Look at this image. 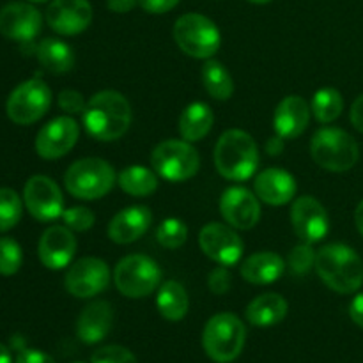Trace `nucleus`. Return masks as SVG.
Instances as JSON below:
<instances>
[{"mask_svg": "<svg viewBox=\"0 0 363 363\" xmlns=\"http://www.w3.org/2000/svg\"><path fill=\"white\" fill-rule=\"evenodd\" d=\"M84 126L91 137L101 142H112L123 137L131 124V106L117 91L96 92L87 101Z\"/></svg>", "mask_w": 363, "mask_h": 363, "instance_id": "nucleus-1", "label": "nucleus"}, {"mask_svg": "<svg viewBox=\"0 0 363 363\" xmlns=\"http://www.w3.org/2000/svg\"><path fill=\"white\" fill-rule=\"evenodd\" d=\"M315 272L330 289L339 294H353L363 286V261L347 245H325L315 254Z\"/></svg>", "mask_w": 363, "mask_h": 363, "instance_id": "nucleus-2", "label": "nucleus"}, {"mask_svg": "<svg viewBox=\"0 0 363 363\" xmlns=\"http://www.w3.org/2000/svg\"><path fill=\"white\" fill-rule=\"evenodd\" d=\"M215 165L220 176L229 181H247L259 165V149L254 138L243 130H229L218 138Z\"/></svg>", "mask_w": 363, "mask_h": 363, "instance_id": "nucleus-3", "label": "nucleus"}, {"mask_svg": "<svg viewBox=\"0 0 363 363\" xmlns=\"http://www.w3.org/2000/svg\"><path fill=\"white\" fill-rule=\"evenodd\" d=\"M247 340V328L230 312L216 314L206 323L202 346L206 354L216 363H230L241 354Z\"/></svg>", "mask_w": 363, "mask_h": 363, "instance_id": "nucleus-4", "label": "nucleus"}, {"mask_svg": "<svg viewBox=\"0 0 363 363\" xmlns=\"http://www.w3.org/2000/svg\"><path fill=\"white\" fill-rule=\"evenodd\" d=\"M311 156L321 169L346 172L357 165L360 147L347 131L340 128H321L312 137Z\"/></svg>", "mask_w": 363, "mask_h": 363, "instance_id": "nucleus-5", "label": "nucleus"}, {"mask_svg": "<svg viewBox=\"0 0 363 363\" xmlns=\"http://www.w3.org/2000/svg\"><path fill=\"white\" fill-rule=\"evenodd\" d=\"M116 183V172L108 162L101 158L77 160L64 174L66 190L73 197L96 201L108 194Z\"/></svg>", "mask_w": 363, "mask_h": 363, "instance_id": "nucleus-6", "label": "nucleus"}, {"mask_svg": "<svg viewBox=\"0 0 363 363\" xmlns=\"http://www.w3.org/2000/svg\"><path fill=\"white\" fill-rule=\"evenodd\" d=\"M174 39L186 55L211 59L222 45V35L215 21L199 13L183 14L174 23Z\"/></svg>", "mask_w": 363, "mask_h": 363, "instance_id": "nucleus-7", "label": "nucleus"}, {"mask_svg": "<svg viewBox=\"0 0 363 363\" xmlns=\"http://www.w3.org/2000/svg\"><path fill=\"white\" fill-rule=\"evenodd\" d=\"M113 282L126 298H145L155 293L162 282V269L155 259L142 254L128 255L117 262Z\"/></svg>", "mask_w": 363, "mask_h": 363, "instance_id": "nucleus-8", "label": "nucleus"}, {"mask_svg": "<svg viewBox=\"0 0 363 363\" xmlns=\"http://www.w3.org/2000/svg\"><path fill=\"white\" fill-rule=\"evenodd\" d=\"M151 167L163 179L181 183L191 179L199 172L201 158L190 142L165 140L152 149Z\"/></svg>", "mask_w": 363, "mask_h": 363, "instance_id": "nucleus-9", "label": "nucleus"}, {"mask_svg": "<svg viewBox=\"0 0 363 363\" xmlns=\"http://www.w3.org/2000/svg\"><path fill=\"white\" fill-rule=\"evenodd\" d=\"M52 105V91L41 80H27L7 98L6 112L14 124L28 126L41 119Z\"/></svg>", "mask_w": 363, "mask_h": 363, "instance_id": "nucleus-10", "label": "nucleus"}, {"mask_svg": "<svg viewBox=\"0 0 363 363\" xmlns=\"http://www.w3.org/2000/svg\"><path fill=\"white\" fill-rule=\"evenodd\" d=\"M23 202L39 222H52L64 213V197L59 184L48 176H32L25 183Z\"/></svg>", "mask_w": 363, "mask_h": 363, "instance_id": "nucleus-11", "label": "nucleus"}, {"mask_svg": "<svg viewBox=\"0 0 363 363\" xmlns=\"http://www.w3.org/2000/svg\"><path fill=\"white\" fill-rule=\"evenodd\" d=\"M110 284V268L98 257H84L66 273L64 286L74 298H92L103 293Z\"/></svg>", "mask_w": 363, "mask_h": 363, "instance_id": "nucleus-12", "label": "nucleus"}, {"mask_svg": "<svg viewBox=\"0 0 363 363\" xmlns=\"http://www.w3.org/2000/svg\"><path fill=\"white\" fill-rule=\"evenodd\" d=\"M199 245L211 261L220 266H234L243 255V241L230 227L211 222L202 227Z\"/></svg>", "mask_w": 363, "mask_h": 363, "instance_id": "nucleus-13", "label": "nucleus"}, {"mask_svg": "<svg viewBox=\"0 0 363 363\" xmlns=\"http://www.w3.org/2000/svg\"><path fill=\"white\" fill-rule=\"evenodd\" d=\"M80 137V126L73 117H55L39 130L35 137V151L45 160L66 156Z\"/></svg>", "mask_w": 363, "mask_h": 363, "instance_id": "nucleus-14", "label": "nucleus"}, {"mask_svg": "<svg viewBox=\"0 0 363 363\" xmlns=\"http://www.w3.org/2000/svg\"><path fill=\"white\" fill-rule=\"evenodd\" d=\"M291 223L294 233L303 243H318L328 234L330 220L325 206L311 195H303L294 201L291 208Z\"/></svg>", "mask_w": 363, "mask_h": 363, "instance_id": "nucleus-15", "label": "nucleus"}, {"mask_svg": "<svg viewBox=\"0 0 363 363\" xmlns=\"http://www.w3.org/2000/svg\"><path fill=\"white\" fill-rule=\"evenodd\" d=\"M220 213L234 229L250 230L261 218V204L250 190L243 186H233L222 194Z\"/></svg>", "mask_w": 363, "mask_h": 363, "instance_id": "nucleus-16", "label": "nucleus"}, {"mask_svg": "<svg viewBox=\"0 0 363 363\" xmlns=\"http://www.w3.org/2000/svg\"><path fill=\"white\" fill-rule=\"evenodd\" d=\"M43 16L32 4L11 2L0 9V34L7 39L28 43L39 34Z\"/></svg>", "mask_w": 363, "mask_h": 363, "instance_id": "nucleus-17", "label": "nucleus"}, {"mask_svg": "<svg viewBox=\"0 0 363 363\" xmlns=\"http://www.w3.org/2000/svg\"><path fill=\"white\" fill-rule=\"evenodd\" d=\"M50 28L60 35H77L92 21V7L89 0H52L46 9Z\"/></svg>", "mask_w": 363, "mask_h": 363, "instance_id": "nucleus-18", "label": "nucleus"}, {"mask_svg": "<svg viewBox=\"0 0 363 363\" xmlns=\"http://www.w3.org/2000/svg\"><path fill=\"white\" fill-rule=\"evenodd\" d=\"M74 252H77V238L66 225L48 227L39 240V259L48 269L66 268L73 261Z\"/></svg>", "mask_w": 363, "mask_h": 363, "instance_id": "nucleus-19", "label": "nucleus"}, {"mask_svg": "<svg viewBox=\"0 0 363 363\" xmlns=\"http://www.w3.org/2000/svg\"><path fill=\"white\" fill-rule=\"evenodd\" d=\"M152 223V213L147 206H131L117 213L108 223V238L117 245L135 243L144 236Z\"/></svg>", "mask_w": 363, "mask_h": 363, "instance_id": "nucleus-20", "label": "nucleus"}, {"mask_svg": "<svg viewBox=\"0 0 363 363\" xmlns=\"http://www.w3.org/2000/svg\"><path fill=\"white\" fill-rule=\"evenodd\" d=\"M308 121H311L308 103L301 96H287L277 105L273 126H275V133L280 138L293 140L307 130Z\"/></svg>", "mask_w": 363, "mask_h": 363, "instance_id": "nucleus-21", "label": "nucleus"}, {"mask_svg": "<svg viewBox=\"0 0 363 363\" xmlns=\"http://www.w3.org/2000/svg\"><path fill=\"white\" fill-rule=\"evenodd\" d=\"M254 190L257 199L269 206H284L291 202L296 195V179L293 174L282 169H266L255 177Z\"/></svg>", "mask_w": 363, "mask_h": 363, "instance_id": "nucleus-22", "label": "nucleus"}, {"mask_svg": "<svg viewBox=\"0 0 363 363\" xmlns=\"http://www.w3.org/2000/svg\"><path fill=\"white\" fill-rule=\"evenodd\" d=\"M113 311L108 301H92L82 311L77 323V335L85 344H98L112 330Z\"/></svg>", "mask_w": 363, "mask_h": 363, "instance_id": "nucleus-23", "label": "nucleus"}, {"mask_svg": "<svg viewBox=\"0 0 363 363\" xmlns=\"http://www.w3.org/2000/svg\"><path fill=\"white\" fill-rule=\"evenodd\" d=\"M286 269V262L275 252H257L245 259L241 264V277L248 284L255 286H268L277 282Z\"/></svg>", "mask_w": 363, "mask_h": 363, "instance_id": "nucleus-24", "label": "nucleus"}, {"mask_svg": "<svg viewBox=\"0 0 363 363\" xmlns=\"http://www.w3.org/2000/svg\"><path fill=\"white\" fill-rule=\"evenodd\" d=\"M245 314L250 325L268 328L284 321L287 315V301L277 293L261 294L248 303Z\"/></svg>", "mask_w": 363, "mask_h": 363, "instance_id": "nucleus-25", "label": "nucleus"}, {"mask_svg": "<svg viewBox=\"0 0 363 363\" xmlns=\"http://www.w3.org/2000/svg\"><path fill=\"white\" fill-rule=\"evenodd\" d=\"M39 64L52 74L69 73L74 66V53L67 43L55 38L43 39L35 50Z\"/></svg>", "mask_w": 363, "mask_h": 363, "instance_id": "nucleus-26", "label": "nucleus"}, {"mask_svg": "<svg viewBox=\"0 0 363 363\" xmlns=\"http://www.w3.org/2000/svg\"><path fill=\"white\" fill-rule=\"evenodd\" d=\"M213 110L202 101H195L183 110L179 117V133L186 142H199L211 131Z\"/></svg>", "mask_w": 363, "mask_h": 363, "instance_id": "nucleus-27", "label": "nucleus"}, {"mask_svg": "<svg viewBox=\"0 0 363 363\" xmlns=\"http://www.w3.org/2000/svg\"><path fill=\"white\" fill-rule=\"evenodd\" d=\"M156 307H158V312L167 321H181L188 314V308H190L186 289L176 280H167L158 291Z\"/></svg>", "mask_w": 363, "mask_h": 363, "instance_id": "nucleus-28", "label": "nucleus"}, {"mask_svg": "<svg viewBox=\"0 0 363 363\" xmlns=\"http://www.w3.org/2000/svg\"><path fill=\"white\" fill-rule=\"evenodd\" d=\"M117 183L131 197H149L158 188V174L147 167L131 165L121 170Z\"/></svg>", "mask_w": 363, "mask_h": 363, "instance_id": "nucleus-29", "label": "nucleus"}, {"mask_svg": "<svg viewBox=\"0 0 363 363\" xmlns=\"http://www.w3.org/2000/svg\"><path fill=\"white\" fill-rule=\"evenodd\" d=\"M202 82L211 98L227 101L234 94V82L227 67L218 60L208 59L202 66Z\"/></svg>", "mask_w": 363, "mask_h": 363, "instance_id": "nucleus-30", "label": "nucleus"}, {"mask_svg": "<svg viewBox=\"0 0 363 363\" xmlns=\"http://www.w3.org/2000/svg\"><path fill=\"white\" fill-rule=\"evenodd\" d=\"M342 94L333 87L319 89L311 103L312 113H314V117L321 124H330L335 119H339V116L342 113Z\"/></svg>", "mask_w": 363, "mask_h": 363, "instance_id": "nucleus-31", "label": "nucleus"}, {"mask_svg": "<svg viewBox=\"0 0 363 363\" xmlns=\"http://www.w3.org/2000/svg\"><path fill=\"white\" fill-rule=\"evenodd\" d=\"M23 204L20 195L11 188H0V233L11 230L21 220Z\"/></svg>", "mask_w": 363, "mask_h": 363, "instance_id": "nucleus-32", "label": "nucleus"}, {"mask_svg": "<svg viewBox=\"0 0 363 363\" xmlns=\"http://www.w3.org/2000/svg\"><path fill=\"white\" fill-rule=\"evenodd\" d=\"M188 238V227L183 220L179 218H167L156 229V240L162 245L163 248H170V250H176V248L183 247L186 243Z\"/></svg>", "mask_w": 363, "mask_h": 363, "instance_id": "nucleus-33", "label": "nucleus"}, {"mask_svg": "<svg viewBox=\"0 0 363 363\" xmlns=\"http://www.w3.org/2000/svg\"><path fill=\"white\" fill-rule=\"evenodd\" d=\"M23 262L21 247L13 238H0V275L11 277L18 273Z\"/></svg>", "mask_w": 363, "mask_h": 363, "instance_id": "nucleus-34", "label": "nucleus"}, {"mask_svg": "<svg viewBox=\"0 0 363 363\" xmlns=\"http://www.w3.org/2000/svg\"><path fill=\"white\" fill-rule=\"evenodd\" d=\"M287 262H289L291 273H294V275H305V273L311 272L315 266V252L312 250V245L301 243L294 247Z\"/></svg>", "mask_w": 363, "mask_h": 363, "instance_id": "nucleus-35", "label": "nucleus"}, {"mask_svg": "<svg viewBox=\"0 0 363 363\" xmlns=\"http://www.w3.org/2000/svg\"><path fill=\"white\" fill-rule=\"evenodd\" d=\"M62 220L66 227H69L74 233H84L89 230L96 222V215L89 208L84 206H74V208L64 209Z\"/></svg>", "mask_w": 363, "mask_h": 363, "instance_id": "nucleus-36", "label": "nucleus"}, {"mask_svg": "<svg viewBox=\"0 0 363 363\" xmlns=\"http://www.w3.org/2000/svg\"><path fill=\"white\" fill-rule=\"evenodd\" d=\"M91 363H137V358L123 346H103L92 353Z\"/></svg>", "mask_w": 363, "mask_h": 363, "instance_id": "nucleus-37", "label": "nucleus"}, {"mask_svg": "<svg viewBox=\"0 0 363 363\" xmlns=\"http://www.w3.org/2000/svg\"><path fill=\"white\" fill-rule=\"evenodd\" d=\"M57 103H59L60 110H64L66 113H71V116H74V113H84L85 106H87V101L84 99V96L78 91H73V89H66V91L60 92Z\"/></svg>", "mask_w": 363, "mask_h": 363, "instance_id": "nucleus-38", "label": "nucleus"}, {"mask_svg": "<svg viewBox=\"0 0 363 363\" xmlns=\"http://www.w3.org/2000/svg\"><path fill=\"white\" fill-rule=\"evenodd\" d=\"M230 284H233V277H230L229 269L225 266H218V268L213 269L208 277V286L211 289V293L215 294H225L230 289Z\"/></svg>", "mask_w": 363, "mask_h": 363, "instance_id": "nucleus-39", "label": "nucleus"}, {"mask_svg": "<svg viewBox=\"0 0 363 363\" xmlns=\"http://www.w3.org/2000/svg\"><path fill=\"white\" fill-rule=\"evenodd\" d=\"M181 0H138V6L151 14H163L172 11Z\"/></svg>", "mask_w": 363, "mask_h": 363, "instance_id": "nucleus-40", "label": "nucleus"}, {"mask_svg": "<svg viewBox=\"0 0 363 363\" xmlns=\"http://www.w3.org/2000/svg\"><path fill=\"white\" fill-rule=\"evenodd\" d=\"M16 363H55V360L39 350H21Z\"/></svg>", "mask_w": 363, "mask_h": 363, "instance_id": "nucleus-41", "label": "nucleus"}, {"mask_svg": "<svg viewBox=\"0 0 363 363\" xmlns=\"http://www.w3.org/2000/svg\"><path fill=\"white\" fill-rule=\"evenodd\" d=\"M350 119H351V123H353V126L357 128L360 133H363V94L358 96V98L354 99L353 106H351Z\"/></svg>", "mask_w": 363, "mask_h": 363, "instance_id": "nucleus-42", "label": "nucleus"}, {"mask_svg": "<svg viewBox=\"0 0 363 363\" xmlns=\"http://www.w3.org/2000/svg\"><path fill=\"white\" fill-rule=\"evenodd\" d=\"M350 315L351 319H353V323H357L360 328H363V293L357 294V296L353 298V301H351Z\"/></svg>", "mask_w": 363, "mask_h": 363, "instance_id": "nucleus-43", "label": "nucleus"}, {"mask_svg": "<svg viewBox=\"0 0 363 363\" xmlns=\"http://www.w3.org/2000/svg\"><path fill=\"white\" fill-rule=\"evenodd\" d=\"M106 6L113 13H130L135 9V6H138V0H106Z\"/></svg>", "mask_w": 363, "mask_h": 363, "instance_id": "nucleus-44", "label": "nucleus"}, {"mask_svg": "<svg viewBox=\"0 0 363 363\" xmlns=\"http://www.w3.org/2000/svg\"><path fill=\"white\" fill-rule=\"evenodd\" d=\"M282 149H284V138H280L279 135L273 138H269V140L266 142V151H268L272 156L280 155V152H282Z\"/></svg>", "mask_w": 363, "mask_h": 363, "instance_id": "nucleus-45", "label": "nucleus"}, {"mask_svg": "<svg viewBox=\"0 0 363 363\" xmlns=\"http://www.w3.org/2000/svg\"><path fill=\"white\" fill-rule=\"evenodd\" d=\"M354 223H357V229L358 233L363 236V201L358 204L357 211H354Z\"/></svg>", "mask_w": 363, "mask_h": 363, "instance_id": "nucleus-46", "label": "nucleus"}, {"mask_svg": "<svg viewBox=\"0 0 363 363\" xmlns=\"http://www.w3.org/2000/svg\"><path fill=\"white\" fill-rule=\"evenodd\" d=\"M0 363H11V354L4 344H0Z\"/></svg>", "mask_w": 363, "mask_h": 363, "instance_id": "nucleus-47", "label": "nucleus"}, {"mask_svg": "<svg viewBox=\"0 0 363 363\" xmlns=\"http://www.w3.org/2000/svg\"><path fill=\"white\" fill-rule=\"evenodd\" d=\"M248 2L259 4V6H262V4H268V2H272V0H248Z\"/></svg>", "mask_w": 363, "mask_h": 363, "instance_id": "nucleus-48", "label": "nucleus"}, {"mask_svg": "<svg viewBox=\"0 0 363 363\" xmlns=\"http://www.w3.org/2000/svg\"><path fill=\"white\" fill-rule=\"evenodd\" d=\"M28 2H46V0H28Z\"/></svg>", "mask_w": 363, "mask_h": 363, "instance_id": "nucleus-49", "label": "nucleus"}, {"mask_svg": "<svg viewBox=\"0 0 363 363\" xmlns=\"http://www.w3.org/2000/svg\"><path fill=\"white\" fill-rule=\"evenodd\" d=\"M74 363H84V362H74Z\"/></svg>", "mask_w": 363, "mask_h": 363, "instance_id": "nucleus-50", "label": "nucleus"}]
</instances>
